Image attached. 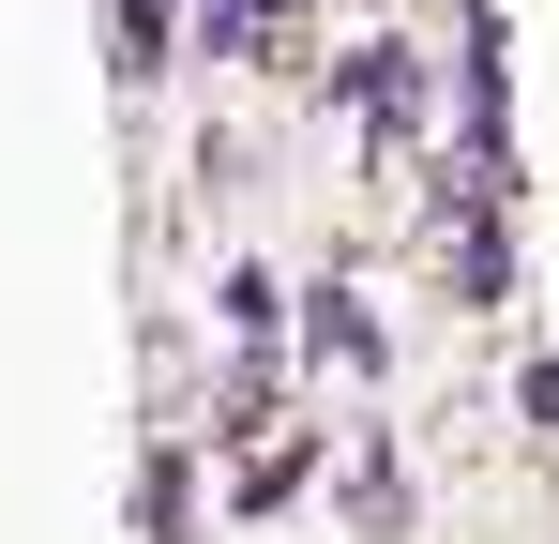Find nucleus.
I'll list each match as a JSON object with an SVG mask.
<instances>
[{"label": "nucleus", "mask_w": 559, "mask_h": 544, "mask_svg": "<svg viewBox=\"0 0 559 544\" xmlns=\"http://www.w3.org/2000/svg\"><path fill=\"white\" fill-rule=\"evenodd\" d=\"M530 424H559V363H530Z\"/></svg>", "instance_id": "nucleus-3"}, {"label": "nucleus", "mask_w": 559, "mask_h": 544, "mask_svg": "<svg viewBox=\"0 0 559 544\" xmlns=\"http://www.w3.org/2000/svg\"><path fill=\"white\" fill-rule=\"evenodd\" d=\"M273 318H287L273 272H227V333H242V348H273Z\"/></svg>", "instance_id": "nucleus-2"}, {"label": "nucleus", "mask_w": 559, "mask_h": 544, "mask_svg": "<svg viewBox=\"0 0 559 544\" xmlns=\"http://www.w3.org/2000/svg\"><path fill=\"white\" fill-rule=\"evenodd\" d=\"M318 363H378V318H364V303H348V287L318 303Z\"/></svg>", "instance_id": "nucleus-1"}]
</instances>
